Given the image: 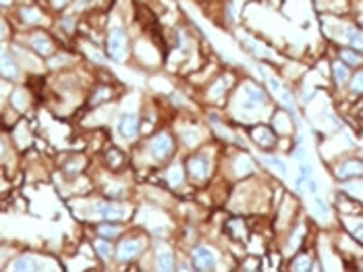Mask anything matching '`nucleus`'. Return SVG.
Wrapping results in <instances>:
<instances>
[{
    "label": "nucleus",
    "instance_id": "f257e3e1",
    "mask_svg": "<svg viewBox=\"0 0 363 272\" xmlns=\"http://www.w3.org/2000/svg\"><path fill=\"white\" fill-rule=\"evenodd\" d=\"M108 54L115 60H123L127 54V36L121 27H115L108 36Z\"/></svg>",
    "mask_w": 363,
    "mask_h": 272
},
{
    "label": "nucleus",
    "instance_id": "f03ea898",
    "mask_svg": "<svg viewBox=\"0 0 363 272\" xmlns=\"http://www.w3.org/2000/svg\"><path fill=\"white\" fill-rule=\"evenodd\" d=\"M174 150V144H172V138L168 133H160L156 135L154 142H152V156L156 160H166V158L172 154Z\"/></svg>",
    "mask_w": 363,
    "mask_h": 272
},
{
    "label": "nucleus",
    "instance_id": "7ed1b4c3",
    "mask_svg": "<svg viewBox=\"0 0 363 272\" xmlns=\"http://www.w3.org/2000/svg\"><path fill=\"white\" fill-rule=\"evenodd\" d=\"M193 264H195L197 270H212L216 266V256L210 247H195Z\"/></svg>",
    "mask_w": 363,
    "mask_h": 272
},
{
    "label": "nucleus",
    "instance_id": "20e7f679",
    "mask_svg": "<svg viewBox=\"0 0 363 272\" xmlns=\"http://www.w3.org/2000/svg\"><path fill=\"white\" fill-rule=\"evenodd\" d=\"M119 131H121L123 138L133 140L135 135H137V131H139V117L135 115V112H127V115H123L121 121H119Z\"/></svg>",
    "mask_w": 363,
    "mask_h": 272
},
{
    "label": "nucleus",
    "instance_id": "39448f33",
    "mask_svg": "<svg viewBox=\"0 0 363 272\" xmlns=\"http://www.w3.org/2000/svg\"><path fill=\"white\" fill-rule=\"evenodd\" d=\"M266 104V96L262 89L253 87V85H247L245 87V98H243V108L247 110H260Z\"/></svg>",
    "mask_w": 363,
    "mask_h": 272
},
{
    "label": "nucleus",
    "instance_id": "423d86ee",
    "mask_svg": "<svg viewBox=\"0 0 363 272\" xmlns=\"http://www.w3.org/2000/svg\"><path fill=\"white\" fill-rule=\"evenodd\" d=\"M139 252H141V241H137V239H127V241H123V243L119 245L117 258H119L121 262H129V260H133V258H137Z\"/></svg>",
    "mask_w": 363,
    "mask_h": 272
},
{
    "label": "nucleus",
    "instance_id": "0eeeda50",
    "mask_svg": "<svg viewBox=\"0 0 363 272\" xmlns=\"http://www.w3.org/2000/svg\"><path fill=\"white\" fill-rule=\"evenodd\" d=\"M96 210H98L100 216L106 218V220H123L125 214H127V208L121 206V203H100Z\"/></svg>",
    "mask_w": 363,
    "mask_h": 272
},
{
    "label": "nucleus",
    "instance_id": "6e6552de",
    "mask_svg": "<svg viewBox=\"0 0 363 272\" xmlns=\"http://www.w3.org/2000/svg\"><path fill=\"white\" fill-rule=\"evenodd\" d=\"M189 171H191V175L195 179L201 181V179H206L210 175V162L203 156H195V158H191V160H189Z\"/></svg>",
    "mask_w": 363,
    "mask_h": 272
},
{
    "label": "nucleus",
    "instance_id": "1a4fd4ad",
    "mask_svg": "<svg viewBox=\"0 0 363 272\" xmlns=\"http://www.w3.org/2000/svg\"><path fill=\"white\" fill-rule=\"evenodd\" d=\"M156 268H158V270H172V268H174V258H172V252H170V249L162 247L160 252H158Z\"/></svg>",
    "mask_w": 363,
    "mask_h": 272
},
{
    "label": "nucleus",
    "instance_id": "9d476101",
    "mask_svg": "<svg viewBox=\"0 0 363 272\" xmlns=\"http://www.w3.org/2000/svg\"><path fill=\"white\" fill-rule=\"evenodd\" d=\"M29 44L33 46V50L40 52V54H50V52H52V44H50V40H48L46 36H42V33H35V36L29 40Z\"/></svg>",
    "mask_w": 363,
    "mask_h": 272
},
{
    "label": "nucleus",
    "instance_id": "9b49d317",
    "mask_svg": "<svg viewBox=\"0 0 363 272\" xmlns=\"http://www.w3.org/2000/svg\"><path fill=\"white\" fill-rule=\"evenodd\" d=\"M253 140L260 144V146H264V148H270V146H274V133H272L270 129H266V127H258L256 131H253Z\"/></svg>",
    "mask_w": 363,
    "mask_h": 272
},
{
    "label": "nucleus",
    "instance_id": "f8f14e48",
    "mask_svg": "<svg viewBox=\"0 0 363 272\" xmlns=\"http://www.w3.org/2000/svg\"><path fill=\"white\" fill-rule=\"evenodd\" d=\"M363 173V164L361 162H347L338 168V177H355V175H361Z\"/></svg>",
    "mask_w": 363,
    "mask_h": 272
},
{
    "label": "nucleus",
    "instance_id": "ddd939ff",
    "mask_svg": "<svg viewBox=\"0 0 363 272\" xmlns=\"http://www.w3.org/2000/svg\"><path fill=\"white\" fill-rule=\"evenodd\" d=\"M13 268H15V270H35V268H38V266H35V258H31V256L17 258V260L13 262Z\"/></svg>",
    "mask_w": 363,
    "mask_h": 272
},
{
    "label": "nucleus",
    "instance_id": "4468645a",
    "mask_svg": "<svg viewBox=\"0 0 363 272\" xmlns=\"http://www.w3.org/2000/svg\"><path fill=\"white\" fill-rule=\"evenodd\" d=\"M332 71H334V77H336L338 83H347V81H349V69H347L343 62H336Z\"/></svg>",
    "mask_w": 363,
    "mask_h": 272
},
{
    "label": "nucleus",
    "instance_id": "2eb2a0df",
    "mask_svg": "<svg viewBox=\"0 0 363 272\" xmlns=\"http://www.w3.org/2000/svg\"><path fill=\"white\" fill-rule=\"evenodd\" d=\"M3 75L5 77H17V64L11 62L9 54H3Z\"/></svg>",
    "mask_w": 363,
    "mask_h": 272
},
{
    "label": "nucleus",
    "instance_id": "dca6fc26",
    "mask_svg": "<svg viewBox=\"0 0 363 272\" xmlns=\"http://www.w3.org/2000/svg\"><path fill=\"white\" fill-rule=\"evenodd\" d=\"M96 252H98L104 260H108V258L112 256V247H110V243H108V241L98 239V241H96Z\"/></svg>",
    "mask_w": 363,
    "mask_h": 272
},
{
    "label": "nucleus",
    "instance_id": "f3484780",
    "mask_svg": "<svg viewBox=\"0 0 363 272\" xmlns=\"http://www.w3.org/2000/svg\"><path fill=\"white\" fill-rule=\"evenodd\" d=\"M347 40L353 44V46L363 48V33H361V31H357V29H349V31H347Z\"/></svg>",
    "mask_w": 363,
    "mask_h": 272
},
{
    "label": "nucleus",
    "instance_id": "a211bd4d",
    "mask_svg": "<svg viewBox=\"0 0 363 272\" xmlns=\"http://www.w3.org/2000/svg\"><path fill=\"white\" fill-rule=\"evenodd\" d=\"M100 235L106 237V239L117 237V235H119V226H115V224H104V226H100Z\"/></svg>",
    "mask_w": 363,
    "mask_h": 272
},
{
    "label": "nucleus",
    "instance_id": "6ab92c4d",
    "mask_svg": "<svg viewBox=\"0 0 363 272\" xmlns=\"http://www.w3.org/2000/svg\"><path fill=\"white\" fill-rule=\"evenodd\" d=\"M168 179H170L172 185H178L180 181H183V171H180V166H172L170 173H168Z\"/></svg>",
    "mask_w": 363,
    "mask_h": 272
},
{
    "label": "nucleus",
    "instance_id": "aec40b11",
    "mask_svg": "<svg viewBox=\"0 0 363 272\" xmlns=\"http://www.w3.org/2000/svg\"><path fill=\"white\" fill-rule=\"evenodd\" d=\"M293 268H295V270H307V268H309V258H307V256H299V258H295Z\"/></svg>",
    "mask_w": 363,
    "mask_h": 272
},
{
    "label": "nucleus",
    "instance_id": "412c9836",
    "mask_svg": "<svg viewBox=\"0 0 363 272\" xmlns=\"http://www.w3.org/2000/svg\"><path fill=\"white\" fill-rule=\"evenodd\" d=\"M340 56H343V60H345L347 64H359V62H361V58H359L357 54H353L351 50H343V52H340Z\"/></svg>",
    "mask_w": 363,
    "mask_h": 272
},
{
    "label": "nucleus",
    "instance_id": "4be33fe9",
    "mask_svg": "<svg viewBox=\"0 0 363 272\" xmlns=\"http://www.w3.org/2000/svg\"><path fill=\"white\" fill-rule=\"evenodd\" d=\"M353 89L355 92H361L363 94V73H359V75H355V79H353Z\"/></svg>",
    "mask_w": 363,
    "mask_h": 272
},
{
    "label": "nucleus",
    "instance_id": "5701e85b",
    "mask_svg": "<svg viewBox=\"0 0 363 272\" xmlns=\"http://www.w3.org/2000/svg\"><path fill=\"white\" fill-rule=\"evenodd\" d=\"M355 237H357V239H363V224H359L357 229H355Z\"/></svg>",
    "mask_w": 363,
    "mask_h": 272
},
{
    "label": "nucleus",
    "instance_id": "b1692460",
    "mask_svg": "<svg viewBox=\"0 0 363 272\" xmlns=\"http://www.w3.org/2000/svg\"><path fill=\"white\" fill-rule=\"evenodd\" d=\"M66 3H69V0H54L56 7H62V5H66Z\"/></svg>",
    "mask_w": 363,
    "mask_h": 272
},
{
    "label": "nucleus",
    "instance_id": "393cba45",
    "mask_svg": "<svg viewBox=\"0 0 363 272\" xmlns=\"http://www.w3.org/2000/svg\"><path fill=\"white\" fill-rule=\"evenodd\" d=\"M89 3V0H77V7H85Z\"/></svg>",
    "mask_w": 363,
    "mask_h": 272
}]
</instances>
